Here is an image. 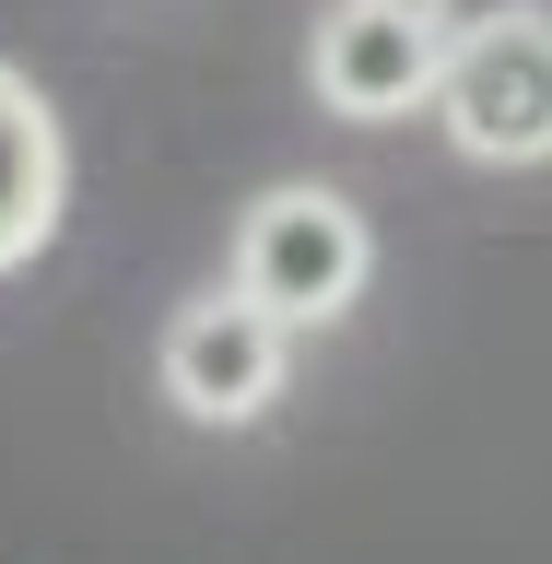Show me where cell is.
<instances>
[{
    "mask_svg": "<svg viewBox=\"0 0 552 564\" xmlns=\"http://www.w3.org/2000/svg\"><path fill=\"white\" fill-rule=\"evenodd\" d=\"M365 282H377V236L342 188H259L236 212V294H259L294 341L342 329L365 306Z\"/></svg>",
    "mask_w": 552,
    "mask_h": 564,
    "instance_id": "6da1fadb",
    "label": "cell"
},
{
    "mask_svg": "<svg viewBox=\"0 0 552 564\" xmlns=\"http://www.w3.org/2000/svg\"><path fill=\"white\" fill-rule=\"evenodd\" d=\"M71 224V130L59 106L35 95V70L0 59V282L35 271Z\"/></svg>",
    "mask_w": 552,
    "mask_h": 564,
    "instance_id": "5b68a950",
    "label": "cell"
},
{
    "mask_svg": "<svg viewBox=\"0 0 552 564\" xmlns=\"http://www.w3.org/2000/svg\"><path fill=\"white\" fill-rule=\"evenodd\" d=\"M494 12H518V0H435V24H447V47H458V35H483Z\"/></svg>",
    "mask_w": 552,
    "mask_h": 564,
    "instance_id": "8992f818",
    "label": "cell"
},
{
    "mask_svg": "<svg viewBox=\"0 0 552 564\" xmlns=\"http://www.w3.org/2000/svg\"><path fill=\"white\" fill-rule=\"evenodd\" d=\"M306 83L329 118L353 130H388V118H412L435 106L447 83V24H435V0H329L306 35Z\"/></svg>",
    "mask_w": 552,
    "mask_h": 564,
    "instance_id": "277c9868",
    "label": "cell"
},
{
    "mask_svg": "<svg viewBox=\"0 0 552 564\" xmlns=\"http://www.w3.org/2000/svg\"><path fill=\"white\" fill-rule=\"evenodd\" d=\"M153 377H165V412L201 423V435H236V423L282 412V388H294V329H282L259 294L236 282H212L188 306L165 317V341H153Z\"/></svg>",
    "mask_w": 552,
    "mask_h": 564,
    "instance_id": "7a4b0ae2",
    "label": "cell"
},
{
    "mask_svg": "<svg viewBox=\"0 0 552 564\" xmlns=\"http://www.w3.org/2000/svg\"><path fill=\"white\" fill-rule=\"evenodd\" d=\"M435 130L458 165H552V12H494L483 35L447 47Z\"/></svg>",
    "mask_w": 552,
    "mask_h": 564,
    "instance_id": "3957f363",
    "label": "cell"
}]
</instances>
